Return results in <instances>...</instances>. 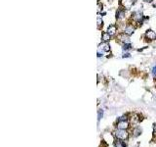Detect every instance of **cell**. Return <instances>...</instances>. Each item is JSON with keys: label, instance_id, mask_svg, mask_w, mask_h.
Returning a JSON list of instances; mask_svg holds the SVG:
<instances>
[{"label": "cell", "instance_id": "obj_1", "mask_svg": "<svg viewBox=\"0 0 156 147\" xmlns=\"http://www.w3.org/2000/svg\"><path fill=\"white\" fill-rule=\"evenodd\" d=\"M114 134H115V136H116L118 139H121V140L127 139L128 136H129V134H128V132L126 131V130H118V131H116L114 132Z\"/></svg>", "mask_w": 156, "mask_h": 147}, {"label": "cell", "instance_id": "obj_2", "mask_svg": "<svg viewBox=\"0 0 156 147\" xmlns=\"http://www.w3.org/2000/svg\"><path fill=\"white\" fill-rule=\"evenodd\" d=\"M117 128L119 130H127L129 128V124L127 121H119L117 124Z\"/></svg>", "mask_w": 156, "mask_h": 147}, {"label": "cell", "instance_id": "obj_3", "mask_svg": "<svg viewBox=\"0 0 156 147\" xmlns=\"http://www.w3.org/2000/svg\"><path fill=\"white\" fill-rule=\"evenodd\" d=\"M133 0H121V4H122V6L124 7L125 9H129V8H131L132 7V5H133Z\"/></svg>", "mask_w": 156, "mask_h": 147}, {"label": "cell", "instance_id": "obj_4", "mask_svg": "<svg viewBox=\"0 0 156 147\" xmlns=\"http://www.w3.org/2000/svg\"><path fill=\"white\" fill-rule=\"evenodd\" d=\"M145 36L149 40H154V39H156V33L153 31H147L146 33H145Z\"/></svg>", "mask_w": 156, "mask_h": 147}, {"label": "cell", "instance_id": "obj_5", "mask_svg": "<svg viewBox=\"0 0 156 147\" xmlns=\"http://www.w3.org/2000/svg\"><path fill=\"white\" fill-rule=\"evenodd\" d=\"M99 50H100V51L102 50V52H104V51H105V52H108L109 50H110V47H109L108 44H106V42H104V44L100 45V47H99Z\"/></svg>", "mask_w": 156, "mask_h": 147}, {"label": "cell", "instance_id": "obj_6", "mask_svg": "<svg viewBox=\"0 0 156 147\" xmlns=\"http://www.w3.org/2000/svg\"><path fill=\"white\" fill-rule=\"evenodd\" d=\"M124 33L125 34H127V35H131L132 33H134V28H133L132 26H127V27L125 28Z\"/></svg>", "mask_w": 156, "mask_h": 147}, {"label": "cell", "instance_id": "obj_7", "mask_svg": "<svg viewBox=\"0 0 156 147\" xmlns=\"http://www.w3.org/2000/svg\"><path fill=\"white\" fill-rule=\"evenodd\" d=\"M107 33L110 34V35H113L116 33V27L115 26H109L108 29H107Z\"/></svg>", "mask_w": 156, "mask_h": 147}, {"label": "cell", "instance_id": "obj_8", "mask_svg": "<svg viewBox=\"0 0 156 147\" xmlns=\"http://www.w3.org/2000/svg\"><path fill=\"white\" fill-rule=\"evenodd\" d=\"M102 39H103L104 42H107V41H109V39H110V34H109L108 33H103V37H102Z\"/></svg>", "mask_w": 156, "mask_h": 147}, {"label": "cell", "instance_id": "obj_9", "mask_svg": "<svg viewBox=\"0 0 156 147\" xmlns=\"http://www.w3.org/2000/svg\"><path fill=\"white\" fill-rule=\"evenodd\" d=\"M124 16H125V12L123 10H119V11L117 12V14H116V18H117V19H122Z\"/></svg>", "mask_w": 156, "mask_h": 147}, {"label": "cell", "instance_id": "obj_10", "mask_svg": "<svg viewBox=\"0 0 156 147\" xmlns=\"http://www.w3.org/2000/svg\"><path fill=\"white\" fill-rule=\"evenodd\" d=\"M115 146L116 147H125L126 145H125L124 142L121 141V139H120V140H117V141L115 142Z\"/></svg>", "mask_w": 156, "mask_h": 147}, {"label": "cell", "instance_id": "obj_11", "mask_svg": "<svg viewBox=\"0 0 156 147\" xmlns=\"http://www.w3.org/2000/svg\"><path fill=\"white\" fill-rule=\"evenodd\" d=\"M120 38H121V40H122L124 43H130V39H129V37H128V36L122 35V36H120Z\"/></svg>", "mask_w": 156, "mask_h": 147}, {"label": "cell", "instance_id": "obj_12", "mask_svg": "<svg viewBox=\"0 0 156 147\" xmlns=\"http://www.w3.org/2000/svg\"><path fill=\"white\" fill-rule=\"evenodd\" d=\"M101 26H103V20H102L101 16L99 15V16H98V27L100 28Z\"/></svg>", "mask_w": 156, "mask_h": 147}, {"label": "cell", "instance_id": "obj_13", "mask_svg": "<svg viewBox=\"0 0 156 147\" xmlns=\"http://www.w3.org/2000/svg\"><path fill=\"white\" fill-rule=\"evenodd\" d=\"M131 48V45H130V43H125L124 46H123V49L124 50H128V49Z\"/></svg>", "mask_w": 156, "mask_h": 147}, {"label": "cell", "instance_id": "obj_14", "mask_svg": "<svg viewBox=\"0 0 156 147\" xmlns=\"http://www.w3.org/2000/svg\"><path fill=\"white\" fill-rule=\"evenodd\" d=\"M139 132H140V129H137V130H136V131H135V133H136V134H135V136H138V135H139V134H140V133H139Z\"/></svg>", "mask_w": 156, "mask_h": 147}, {"label": "cell", "instance_id": "obj_15", "mask_svg": "<svg viewBox=\"0 0 156 147\" xmlns=\"http://www.w3.org/2000/svg\"><path fill=\"white\" fill-rule=\"evenodd\" d=\"M152 74H153L154 77H156V67H154V68L152 69Z\"/></svg>", "mask_w": 156, "mask_h": 147}, {"label": "cell", "instance_id": "obj_16", "mask_svg": "<svg viewBox=\"0 0 156 147\" xmlns=\"http://www.w3.org/2000/svg\"><path fill=\"white\" fill-rule=\"evenodd\" d=\"M101 117H103V110H102V111H101V110L99 111V119H101Z\"/></svg>", "mask_w": 156, "mask_h": 147}, {"label": "cell", "instance_id": "obj_17", "mask_svg": "<svg viewBox=\"0 0 156 147\" xmlns=\"http://www.w3.org/2000/svg\"><path fill=\"white\" fill-rule=\"evenodd\" d=\"M129 55H130V54H128V53H126V54H124V56H123V57H129Z\"/></svg>", "mask_w": 156, "mask_h": 147}, {"label": "cell", "instance_id": "obj_18", "mask_svg": "<svg viewBox=\"0 0 156 147\" xmlns=\"http://www.w3.org/2000/svg\"><path fill=\"white\" fill-rule=\"evenodd\" d=\"M154 131L156 132V126H154Z\"/></svg>", "mask_w": 156, "mask_h": 147}, {"label": "cell", "instance_id": "obj_19", "mask_svg": "<svg viewBox=\"0 0 156 147\" xmlns=\"http://www.w3.org/2000/svg\"><path fill=\"white\" fill-rule=\"evenodd\" d=\"M133 1H136V0H133Z\"/></svg>", "mask_w": 156, "mask_h": 147}]
</instances>
